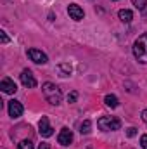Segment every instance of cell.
<instances>
[{
	"label": "cell",
	"instance_id": "obj_17",
	"mask_svg": "<svg viewBox=\"0 0 147 149\" xmlns=\"http://www.w3.org/2000/svg\"><path fill=\"white\" fill-rule=\"evenodd\" d=\"M76 99H78V92H71V94L68 95V102H69V104L76 102Z\"/></svg>",
	"mask_w": 147,
	"mask_h": 149
},
{
	"label": "cell",
	"instance_id": "obj_9",
	"mask_svg": "<svg viewBox=\"0 0 147 149\" xmlns=\"http://www.w3.org/2000/svg\"><path fill=\"white\" fill-rule=\"evenodd\" d=\"M68 14H69V17H71V19H74V21H81V19L85 17L83 9H81L80 5H76V3L68 5Z\"/></svg>",
	"mask_w": 147,
	"mask_h": 149
},
{
	"label": "cell",
	"instance_id": "obj_22",
	"mask_svg": "<svg viewBox=\"0 0 147 149\" xmlns=\"http://www.w3.org/2000/svg\"><path fill=\"white\" fill-rule=\"evenodd\" d=\"M142 120L147 123V109H144V111H142Z\"/></svg>",
	"mask_w": 147,
	"mask_h": 149
},
{
	"label": "cell",
	"instance_id": "obj_15",
	"mask_svg": "<svg viewBox=\"0 0 147 149\" xmlns=\"http://www.w3.org/2000/svg\"><path fill=\"white\" fill-rule=\"evenodd\" d=\"M90 128H92L90 120H85V121L80 125V132H81V134H90Z\"/></svg>",
	"mask_w": 147,
	"mask_h": 149
},
{
	"label": "cell",
	"instance_id": "obj_8",
	"mask_svg": "<svg viewBox=\"0 0 147 149\" xmlns=\"http://www.w3.org/2000/svg\"><path fill=\"white\" fill-rule=\"evenodd\" d=\"M57 142H59L61 146H69V144L73 142V132L64 127V128L59 132V135H57Z\"/></svg>",
	"mask_w": 147,
	"mask_h": 149
},
{
	"label": "cell",
	"instance_id": "obj_19",
	"mask_svg": "<svg viewBox=\"0 0 147 149\" xmlns=\"http://www.w3.org/2000/svg\"><path fill=\"white\" fill-rule=\"evenodd\" d=\"M126 135H128V137H135V135H137V128H133V127H130V128L126 130Z\"/></svg>",
	"mask_w": 147,
	"mask_h": 149
},
{
	"label": "cell",
	"instance_id": "obj_1",
	"mask_svg": "<svg viewBox=\"0 0 147 149\" xmlns=\"http://www.w3.org/2000/svg\"><path fill=\"white\" fill-rule=\"evenodd\" d=\"M42 92H43V97H45L52 106H59V104H61V101H62V92H61V88H59L55 83L45 81V83L42 85Z\"/></svg>",
	"mask_w": 147,
	"mask_h": 149
},
{
	"label": "cell",
	"instance_id": "obj_10",
	"mask_svg": "<svg viewBox=\"0 0 147 149\" xmlns=\"http://www.w3.org/2000/svg\"><path fill=\"white\" fill-rule=\"evenodd\" d=\"M0 88H2L3 94H16V90H17L16 83H14L10 78H3V80L0 81Z\"/></svg>",
	"mask_w": 147,
	"mask_h": 149
},
{
	"label": "cell",
	"instance_id": "obj_16",
	"mask_svg": "<svg viewBox=\"0 0 147 149\" xmlns=\"http://www.w3.org/2000/svg\"><path fill=\"white\" fill-rule=\"evenodd\" d=\"M17 148L19 149H35V146H33L31 141H21V142L17 144Z\"/></svg>",
	"mask_w": 147,
	"mask_h": 149
},
{
	"label": "cell",
	"instance_id": "obj_12",
	"mask_svg": "<svg viewBox=\"0 0 147 149\" xmlns=\"http://www.w3.org/2000/svg\"><path fill=\"white\" fill-rule=\"evenodd\" d=\"M118 16H119V19H121V23H132V19H133V12L132 10H128V9H121L119 12H118Z\"/></svg>",
	"mask_w": 147,
	"mask_h": 149
},
{
	"label": "cell",
	"instance_id": "obj_20",
	"mask_svg": "<svg viewBox=\"0 0 147 149\" xmlns=\"http://www.w3.org/2000/svg\"><path fill=\"white\" fill-rule=\"evenodd\" d=\"M140 146H142V149H147V135L140 137Z\"/></svg>",
	"mask_w": 147,
	"mask_h": 149
},
{
	"label": "cell",
	"instance_id": "obj_18",
	"mask_svg": "<svg viewBox=\"0 0 147 149\" xmlns=\"http://www.w3.org/2000/svg\"><path fill=\"white\" fill-rule=\"evenodd\" d=\"M0 42L5 45V43H9V37H7V33L5 31H0Z\"/></svg>",
	"mask_w": 147,
	"mask_h": 149
},
{
	"label": "cell",
	"instance_id": "obj_4",
	"mask_svg": "<svg viewBox=\"0 0 147 149\" xmlns=\"http://www.w3.org/2000/svg\"><path fill=\"white\" fill-rule=\"evenodd\" d=\"M38 132H40L42 137H50L54 134V128L50 127V121H49L47 116H42L40 118V121H38Z\"/></svg>",
	"mask_w": 147,
	"mask_h": 149
},
{
	"label": "cell",
	"instance_id": "obj_21",
	"mask_svg": "<svg viewBox=\"0 0 147 149\" xmlns=\"http://www.w3.org/2000/svg\"><path fill=\"white\" fill-rule=\"evenodd\" d=\"M38 149H50V146H49L47 142H42V144H40V148H38Z\"/></svg>",
	"mask_w": 147,
	"mask_h": 149
},
{
	"label": "cell",
	"instance_id": "obj_2",
	"mask_svg": "<svg viewBox=\"0 0 147 149\" xmlns=\"http://www.w3.org/2000/svg\"><path fill=\"white\" fill-rule=\"evenodd\" d=\"M133 56L140 64H147V33H142L133 43Z\"/></svg>",
	"mask_w": 147,
	"mask_h": 149
},
{
	"label": "cell",
	"instance_id": "obj_6",
	"mask_svg": "<svg viewBox=\"0 0 147 149\" xmlns=\"http://www.w3.org/2000/svg\"><path fill=\"white\" fill-rule=\"evenodd\" d=\"M23 111H24V108H23V104L19 102V101H9V116L10 118H19V116H23Z\"/></svg>",
	"mask_w": 147,
	"mask_h": 149
},
{
	"label": "cell",
	"instance_id": "obj_11",
	"mask_svg": "<svg viewBox=\"0 0 147 149\" xmlns=\"http://www.w3.org/2000/svg\"><path fill=\"white\" fill-rule=\"evenodd\" d=\"M57 71H59V74L62 78H66V76H69L73 73V68H71L69 63H61V64H57Z\"/></svg>",
	"mask_w": 147,
	"mask_h": 149
},
{
	"label": "cell",
	"instance_id": "obj_3",
	"mask_svg": "<svg viewBox=\"0 0 147 149\" xmlns=\"http://www.w3.org/2000/svg\"><path fill=\"white\" fill-rule=\"evenodd\" d=\"M97 127L102 132H116L121 128V121L116 116H102L97 120Z\"/></svg>",
	"mask_w": 147,
	"mask_h": 149
},
{
	"label": "cell",
	"instance_id": "obj_14",
	"mask_svg": "<svg viewBox=\"0 0 147 149\" xmlns=\"http://www.w3.org/2000/svg\"><path fill=\"white\" fill-rule=\"evenodd\" d=\"M132 3H133L140 12H147V0H132Z\"/></svg>",
	"mask_w": 147,
	"mask_h": 149
},
{
	"label": "cell",
	"instance_id": "obj_5",
	"mask_svg": "<svg viewBox=\"0 0 147 149\" xmlns=\"http://www.w3.org/2000/svg\"><path fill=\"white\" fill-rule=\"evenodd\" d=\"M28 57H30L33 63H37V64H47V63H49L47 54H43V52L38 50V49H28Z\"/></svg>",
	"mask_w": 147,
	"mask_h": 149
},
{
	"label": "cell",
	"instance_id": "obj_13",
	"mask_svg": "<svg viewBox=\"0 0 147 149\" xmlns=\"http://www.w3.org/2000/svg\"><path fill=\"white\" fill-rule=\"evenodd\" d=\"M104 102H106V106H109V108H118V104H119V101H118V97L116 95H112V94H107L106 97H104Z\"/></svg>",
	"mask_w": 147,
	"mask_h": 149
},
{
	"label": "cell",
	"instance_id": "obj_7",
	"mask_svg": "<svg viewBox=\"0 0 147 149\" xmlns=\"http://www.w3.org/2000/svg\"><path fill=\"white\" fill-rule=\"evenodd\" d=\"M21 83H23L26 88L37 87V80H35V76H33V73H31L30 70H23V71H21Z\"/></svg>",
	"mask_w": 147,
	"mask_h": 149
}]
</instances>
